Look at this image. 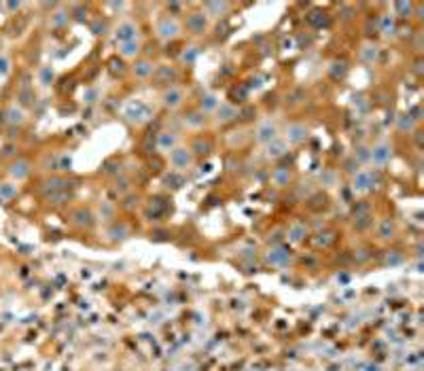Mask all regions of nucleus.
I'll use <instances>...</instances> for the list:
<instances>
[{"instance_id":"f257e3e1","label":"nucleus","mask_w":424,"mask_h":371,"mask_svg":"<svg viewBox=\"0 0 424 371\" xmlns=\"http://www.w3.org/2000/svg\"><path fill=\"white\" fill-rule=\"evenodd\" d=\"M382 182L380 170H357L352 174V189L357 193H367L371 189H378Z\"/></svg>"},{"instance_id":"f03ea898","label":"nucleus","mask_w":424,"mask_h":371,"mask_svg":"<svg viewBox=\"0 0 424 371\" xmlns=\"http://www.w3.org/2000/svg\"><path fill=\"white\" fill-rule=\"evenodd\" d=\"M390 159H392V147L388 145V142H378V145H373L369 149V161L375 168H382V166L390 164Z\"/></svg>"},{"instance_id":"7ed1b4c3","label":"nucleus","mask_w":424,"mask_h":371,"mask_svg":"<svg viewBox=\"0 0 424 371\" xmlns=\"http://www.w3.org/2000/svg\"><path fill=\"white\" fill-rule=\"evenodd\" d=\"M274 138H278V127H276V123H274L272 119L261 121V123L257 125V130H254V140H257L259 145L265 147V145H270Z\"/></svg>"},{"instance_id":"20e7f679","label":"nucleus","mask_w":424,"mask_h":371,"mask_svg":"<svg viewBox=\"0 0 424 371\" xmlns=\"http://www.w3.org/2000/svg\"><path fill=\"white\" fill-rule=\"evenodd\" d=\"M182 102H185V91H182L180 87H176V85H170V87L161 94V104H163L168 110H176V108H180Z\"/></svg>"},{"instance_id":"39448f33","label":"nucleus","mask_w":424,"mask_h":371,"mask_svg":"<svg viewBox=\"0 0 424 371\" xmlns=\"http://www.w3.org/2000/svg\"><path fill=\"white\" fill-rule=\"evenodd\" d=\"M308 136H310V130L305 123H289L285 130L287 145H301V142L308 140Z\"/></svg>"},{"instance_id":"423d86ee","label":"nucleus","mask_w":424,"mask_h":371,"mask_svg":"<svg viewBox=\"0 0 424 371\" xmlns=\"http://www.w3.org/2000/svg\"><path fill=\"white\" fill-rule=\"evenodd\" d=\"M170 164L174 170H187L193 164V153L187 147H176L174 151H170Z\"/></svg>"},{"instance_id":"0eeeda50","label":"nucleus","mask_w":424,"mask_h":371,"mask_svg":"<svg viewBox=\"0 0 424 371\" xmlns=\"http://www.w3.org/2000/svg\"><path fill=\"white\" fill-rule=\"evenodd\" d=\"M180 34V24L174 17H163L157 21V36L161 40H174Z\"/></svg>"},{"instance_id":"6e6552de","label":"nucleus","mask_w":424,"mask_h":371,"mask_svg":"<svg viewBox=\"0 0 424 371\" xmlns=\"http://www.w3.org/2000/svg\"><path fill=\"white\" fill-rule=\"evenodd\" d=\"M185 26H187V30L191 34H204L206 28H208V15L204 11H191L187 15Z\"/></svg>"},{"instance_id":"1a4fd4ad","label":"nucleus","mask_w":424,"mask_h":371,"mask_svg":"<svg viewBox=\"0 0 424 371\" xmlns=\"http://www.w3.org/2000/svg\"><path fill=\"white\" fill-rule=\"evenodd\" d=\"M115 38H117L119 45H123V42L138 40V26L134 21H121L115 28Z\"/></svg>"},{"instance_id":"9d476101","label":"nucleus","mask_w":424,"mask_h":371,"mask_svg":"<svg viewBox=\"0 0 424 371\" xmlns=\"http://www.w3.org/2000/svg\"><path fill=\"white\" fill-rule=\"evenodd\" d=\"M265 261H267V265L282 267V265H287V263L291 261V250H287L285 246L276 244V246L270 248V252L265 254Z\"/></svg>"},{"instance_id":"9b49d317","label":"nucleus","mask_w":424,"mask_h":371,"mask_svg":"<svg viewBox=\"0 0 424 371\" xmlns=\"http://www.w3.org/2000/svg\"><path fill=\"white\" fill-rule=\"evenodd\" d=\"M70 219H73V225L81 227V229H91L93 223H96L93 212L89 208H77V210H73Z\"/></svg>"},{"instance_id":"f8f14e48","label":"nucleus","mask_w":424,"mask_h":371,"mask_svg":"<svg viewBox=\"0 0 424 371\" xmlns=\"http://www.w3.org/2000/svg\"><path fill=\"white\" fill-rule=\"evenodd\" d=\"M289 151V145L285 138H274L270 145H265V157L267 159H280V157H285Z\"/></svg>"},{"instance_id":"ddd939ff","label":"nucleus","mask_w":424,"mask_h":371,"mask_svg":"<svg viewBox=\"0 0 424 371\" xmlns=\"http://www.w3.org/2000/svg\"><path fill=\"white\" fill-rule=\"evenodd\" d=\"M125 117L130 119L132 123H145L149 119V108L143 102L130 104V106H127V110H125Z\"/></svg>"},{"instance_id":"4468645a","label":"nucleus","mask_w":424,"mask_h":371,"mask_svg":"<svg viewBox=\"0 0 424 371\" xmlns=\"http://www.w3.org/2000/svg\"><path fill=\"white\" fill-rule=\"evenodd\" d=\"M375 234H378L380 240H384V242H388V240H392V238H397V223H394L392 219H382V221L378 223Z\"/></svg>"},{"instance_id":"2eb2a0df","label":"nucleus","mask_w":424,"mask_h":371,"mask_svg":"<svg viewBox=\"0 0 424 371\" xmlns=\"http://www.w3.org/2000/svg\"><path fill=\"white\" fill-rule=\"evenodd\" d=\"M305 204H308V208L312 210V212H322V210H327L331 206L327 193H312V195L305 199Z\"/></svg>"},{"instance_id":"dca6fc26","label":"nucleus","mask_w":424,"mask_h":371,"mask_svg":"<svg viewBox=\"0 0 424 371\" xmlns=\"http://www.w3.org/2000/svg\"><path fill=\"white\" fill-rule=\"evenodd\" d=\"M153 79L157 81V83H174L178 79V73H176V68L174 66H157L155 68V73H153Z\"/></svg>"},{"instance_id":"f3484780","label":"nucleus","mask_w":424,"mask_h":371,"mask_svg":"<svg viewBox=\"0 0 424 371\" xmlns=\"http://www.w3.org/2000/svg\"><path fill=\"white\" fill-rule=\"evenodd\" d=\"M291 178H293V172L289 166H278L272 170V182L276 187H287V184H291Z\"/></svg>"},{"instance_id":"a211bd4d","label":"nucleus","mask_w":424,"mask_h":371,"mask_svg":"<svg viewBox=\"0 0 424 371\" xmlns=\"http://www.w3.org/2000/svg\"><path fill=\"white\" fill-rule=\"evenodd\" d=\"M215 112H217V121L219 123H231L233 119H238V108L233 104H229V102H221Z\"/></svg>"},{"instance_id":"6ab92c4d","label":"nucleus","mask_w":424,"mask_h":371,"mask_svg":"<svg viewBox=\"0 0 424 371\" xmlns=\"http://www.w3.org/2000/svg\"><path fill=\"white\" fill-rule=\"evenodd\" d=\"M178 147V136L174 132H161L157 134V149L163 153H170Z\"/></svg>"},{"instance_id":"aec40b11","label":"nucleus","mask_w":424,"mask_h":371,"mask_svg":"<svg viewBox=\"0 0 424 371\" xmlns=\"http://www.w3.org/2000/svg\"><path fill=\"white\" fill-rule=\"evenodd\" d=\"M189 151L193 153V157H206L212 153V142H210V138H204V136L193 138Z\"/></svg>"},{"instance_id":"412c9836","label":"nucleus","mask_w":424,"mask_h":371,"mask_svg":"<svg viewBox=\"0 0 424 371\" xmlns=\"http://www.w3.org/2000/svg\"><path fill=\"white\" fill-rule=\"evenodd\" d=\"M378 30L384 34V36H394V34H397V19H394V15H390V13L380 15Z\"/></svg>"},{"instance_id":"4be33fe9","label":"nucleus","mask_w":424,"mask_h":371,"mask_svg":"<svg viewBox=\"0 0 424 371\" xmlns=\"http://www.w3.org/2000/svg\"><path fill=\"white\" fill-rule=\"evenodd\" d=\"M219 104H221L219 96H217V94H212V91H206V94H202V98H200V108H197V110H202L204 115H208V112H215V110L219 108Z\"/></svg>"},{"instance_id":"5701e85b","label":"nucleus","mask_w":424,"mask_h":371,"mask_svg":"<svg viewBox=\"0 0 424 371\" xmlns=\"http://www.w3.org/2000/svg\"><path fill=\"white\" fill-rule=\"evenodd\" d=\"M206 15L210 17H221L225 15V13L229 11V3H221V0H208V3H204V9H202Z\"/></svg>"},{"instance_id":"b1692460","label":"nucleus","mask_w":424,"mask_h":371,"mask_svg":"<svg viewBox=\"0 0 424 371\" xmlns=\"http://www.w3.org/2000/svg\"><path fill=\"white\" fill-rule=\"evenodd\" d=\"M308 236V227L303 223H293L289 229H287V240L291 242V244H299V242H303Z\"/></svg>"},{"instance_id":"393cba45","label":"nucleus","mask_w":424,"mask_h":371,"mask_svg":"<svg viewBox=\"0 0 424 371\" xmlns=\"http://www.w3.org/2000/svg\"><path fill=\"white\" fill-rule=\"evenodd\" d=\"M182 123H185L189 130H202V127L206 125V115L202 110H191L182 117Z\"/></svg>"},{"instance_id":"a878e982","label":"nucleus","mask_w":424,"mask_h":371,"mask_svg":"<svg viewBox=\"0 0 424 371\" xmlns=\"http://www.w3.org/2000/svg\"><path fill=\"white\" fill-rule=\"evenodd\" d=\"M414 11H416V3H407V0H399L394 3V19H409L414 17Z\"/></svg>"},{"instance_id":"bb28decb","label":"nucleus","mask_w":424,"mask_h":371,"mask_svg":"<svg viewBox=\"0 0 424 371\" xmlns=\"http://www.w3.org/2000/svg\"><path fill=\"white\" fill-rule=\"evenodd\" d=\"M132 73L138 77V79H149L153 77L155 73V66L151 60H136V64L132 66Z\"/></svg>"},{"instance_id":"cd10ccee","label":"nucleus","mask_w":424,"mask_h":371,"mask_svg":"<svg viewBox=\"0 0 424 371\" xmlns=\"http://www.w3.org/2000/svg\"><path fill=\"white\" fill-rule=\"evenodd\" d=\"M9 174L13 178H17V180H23L28 174H30V161H26V159H17L15 164H11L9 168Z\"/></svg>"},{"instance_id":"c85d7f7f","label":"nucleus","mask_w":424,"mask_h":371,"mask_svg":"<svg viewBox=\"0 0 424 371\" xmlns=\"http://www.w3.org/2000/svg\"><path fill=\"white\" fill-rule=\"evenodd\" d=\"M373 225V215L371 212H359L355 217V229L357 231H367Z\"/></svg>"},{"instance_id":"c756f323","label":"nucleus","mask_w":424,"mask_h":371,"mask_svg":"<svg viewBox=\"0 0 424 371\" xmlns=\"http://www.w3.org/2000/svg\"><path fill=\"white\" fill-rule=\"evenodd\" d=\"M108 236H110V240L121 242V240H125L127 236H130V227H127L125 223H112V227L108 229Z\"/></svg>"},{"instance_id":"7c9ffc66","label":"nucleus","mask_w":424,"mask_h":371,"mask_svg":"<svg viewBox=\"0 0 424 371\" xmlns=\"http://www.w3.org/2000/svg\"><path fill=\"white\" fill-rule=\"evenodd\" d=\"M138 53H140V42L138 40L123 42V45H119V55H121V58H136Z\"/></svg>"},{"instance_id":"2f4dec72","label":"nucleus","mask_w":424,"mask_h":371,"mask_svg":"<svg viewBox=\"0 0 424 371\" xmlns=\"http://www.w3.org/2000/svg\"><path fill=\"white\" fill-rule=\"evenodd\" d=\"M329 75H331L333 79H344V77L348 75V64H346L344 60H335V62H331V66H329Z\"/></svg>"},{"instance_id":"473e14b6","label":"nucleus","mask_w":424,"mask_h":371,"mask_svg":"<svg viewBox=\"0 0 424 371\" xmlns=\"http://www.w3.org/2000/svg\"><path fill=\"white\" fill-rule=\"evenodd\" d=\"M416 125H418V123H416L412 117H409L407 112H403V115L397 117V130L403 132V134H405V132H414V130H416Z\"/></svg>"},{"instance_id":"72a5a7b5","label":"nucleus","mask_w":424,"mask_h":371,"mask_svg":"<svg viewBox=\"0 0 424 371\" xmlns=\"http://www.w3.org/2000/svg\"><path fill=\"white\" fill-rule=\"evenodd\" d=\"M378 53H380V49H378L375 45H365V47L361 49V60H363L365 64H373V62L378 60Z\"/></svg>"},{"instance_id":"f704fd0d","label":"nucleus","mask_w":424,"mask_h":371,"mask_svg":"<svg viewBox=\"0 0 424 371\" xmlns=\"http://www.w3.org/2000/svg\"><path fill=\"white\" fill-rule=\"evenodd\" d=\"M333 240H335V231H320L316 238H314V244L316 246H322V248H327L333 244Z\"/></svg>"},{"instance_id":"c9c22d12","label":"nucleus","mask_w":424,"mask_h":371,"mask_svg":"<svg viewBox=\"0 0 424 371\" xmlns=\"http://www.w3.org/2000/svg\"><path fill=\"white\" fill-rule=\"evenodd\" d=\"M403 259H405V257H403L401 250H390V252L384 254V263H386V265H401Z\"/></svg>"},{"instance_id":"e433bc0d","label":"nucleus","mask_w":424,"mask_h":371,"mask_svg":"<svg viewBox=\"0 0 424 371\" xmlns=\"http://www.w3.org/2000/svg\"><path fill=\"white\" fill-rule=\"evenodd\" d=\"M70 19V13L68 11H58V13H53V17H51V26L53 28H62L66 26Z\"/></svg>"},{"instance_id":"4c0bfd02","label":"nucleus","mask_w":424,"mask_h":371,"mask_svg":"<svg viewBox=\"0 0 424 371\" xmlns=\"http://www.w3.org/2000/svg\"><path fill=\"white\" fill-rule=\"evenodd\" d=\"M320 182L324 184V187H333V184L337 182L335 170H322V172H320Z\"/></svg>"},{"instance_id":"58836bf2","label":"nucleus","mask_w":424,"mask_h":371,"mask_svg":"<svg viewBox=\"0 0 424 371\" xmlns=\"http://www.w3.org/2000/svg\"><path fill=\"white\" fill-rule=\"evenodd\" d=\"M197 55H200V49L197 47H187L185 51H182V55H180V60L185 62V64H195V60H197Z\"/></svg>"},{"instance_id":"ea45409f","label":"nucleus","mask_w":424,"mask_h":371,"mask_svg":"<svg viewBox=\"0 0 424 371\" xmlns=\"http://www.w3.org/2000/svg\"><path fill=\"white\" fill-rule=\"evenodd\" d=\"M47 199L51 204H62V202H68L70 199V193L66 191H53V193H47Z\"/></svg>"},{"instance_id":"a19ab883","label":"nucleus","mask_w":424,"mask_h":371,"mask_svg":"<svg viewBox=\"0 0 424 371\" xmlns=\"http://www.w3.org/2000/svg\"><path fill=\"white\" fill-rule=\"evenodd\" d=\"M355 161H357V164L369 161V149H367L365 145H359V147L355 149Z\"/></svg>"},{"instance_id":"79ce46f5","label":"nucleus","mask_w":424,"mask_h":371,"mask_svg":"<svg viewBox=\"0 0 424 371\" xmlns=\"http://www.w3.org/2000/svg\"><path fill=\"white\" fill-rule=\"evenodd\" d=\"M17 195L15 184H0V199H11Z\"/></svg>"},{"instance_id":"37998d69","label":"nucleus","mask_w":424,"mask_h":371,"mask_svg":"<svg viewBox=\"0 0 424 371\" xmlns=\"http://www.w3.org/2000/svg\"><path fill=\"white\" fill-rule=\"evenodd\" d=\"M7 115H9V121H11V123H23V119H26V117H23V110H21V108H15V106L9 108V110H7Z\"/></svg>"},{"instance_id":"c03bdc74","label":"nucleus","mask_w":424,"mask_h":371,"mask_svg":"<svg viewBox=\"0 0 424 371\" xmlns=\"http://www.w3.org/2000/svg\"><path fill=\"white\" fill-rule=\"evenodd\" d=\"M115 189H117L121 195H125L127 191H130V178H127V176H119V178L115 180Z\"/></svg>"},{"instance_id":"a18cd8bd","label":"nucleus","mask_w":424,"mask_h":371,"mask_svg":"<svg viewBox=\"0 0 424 371\" xmlns=\"http://www.w3.org/2000/svg\"><path fill=\"white\" fill-rule=\"evenodd\" d=\"M324 19H327V17H324V13H320V11H314L312 15L308 17V21L312 24V26H316V28H320V26L324 24Z\"/></svg>"},{"instance_id":"49530a36","label":"nucleus","mask_w":424,"mask_h":371,"mask_svg":"<svg viewBox=\"0 0 424 371\" xmlns=\"http://www.w3.org/2000/svg\"><path fill=\"white\" fill-rule=\"evenodd\" d=\"M53 77H55V73H53V68H49V66H45L40 70V81H42V85H49L51 81H53Z\"/></svg>"},{"instance_id":"de8ad7c7","label":"nucleus","mask_w":424,"mask_h":371,"mask_svg":"<svg viewBox=\"0 0 424 371\" xmlns=\"http://www.w3.org/2000/svg\"><path fill=\"white\" fill-rule=\"evenodd\" d=\"M98 98H100V91H98L96 87H91V89H87V91L83 94V100H85V104H93Z\"/></svg>"},{"instance_id":"09e8293b","label":"nucleus","mask_w":424,"mask_h":371,"mask_svg":"<svg viewBox=\"0 0 424 371\" xmlns=\"http://www.w3.org/2000/svg\"><path fill=\"white\" fill-rule=\"evenodd\" d=\"M100 215H102V219H112V217H115V206L108 204V202H102Z\"/></svg>"},{"instance_id":"8fccbe9b","label":"nucleus","mask_w":424,"mask_h":371,"mask_svg":"<svg viewBox=\"0 0 424 371\" xmlns=\"http://www.w3.org/2000/svg\"><path fill=\"white\" fill-rule=\"evenodd\" d=\"M407 115H409V117H412V119H414V121L418 123V121L422 119V106H420V104L412 106V108H409V110H407Z\"/></svg>"},{"instance_id":"3c124183","label":"nucleus","mask_w":424,"mask_h":371,"mask_svg":"<svg viewBox=\"0 0 424 371\" xmlns=\"http://www.w3.org/2000/svg\"><path fill=\"white\" fill-rule=\"evenodd\" d=\"M104 30H106V24H104L102 19H96V21L91 24V32H93V34H104Z\"/></svg>"},{"instance_id":"603ef678","label":"nucleus","mask_w":424,"mask_h":371,"mask_svg":"<svg viewBox=\"0 0 424 371\" xmlns=\"http://www.w3.org/2000/svg\"><path fill=\"white\" fill-rule=\"evenodd\" d=\"M117 168H121L117 161H106V164H104V170H102V172H104V174H117V172H119Z\"/></svg>"},{"instance_id":"864d4df0","label":"nucleus","mask_w":424,"mask_h":371,"mask_svg":"<svg viewBox=\"0 0 424 371\" xmlns=\"http://www.w3.org/2000/svg\"><path fill=\"white\" fill-rule=\"evenodd\" d=\"M121 206H123L125 210H132V208H136V206H138V197H134V195H127V197H125V202H123Z\"/></svg>"},{"instance_id":"5fc2aeb1","label":"nucleus","mask_w":424,"mask_h":371,"mask_svg":"<svg viewBox=\"0 0 424 371\" xmlns=\"http://www.w3.org/2000/svg\"><path fill=\"white\" fill-rule=\"evenodd\" d=\"M9 73V60L5 58V55H0V75H7Z\"/></svg>"},{"instance_id":"6e6d98bb","label":"nucleus","mask_w":424,"mask_h":371,"mask_svg":"<svg viewBox=\"0 0 424 371\" xmlns=\"http://www.w3.org/2000/svg\"><path fill=\"white\" fill-rule=\"evenodd\" d=\"M414 73H416L418 77L422 75V58H418V60H416V64H414Z\"/></svg>"},{"instance_id":"4d7b16f0","label":"nucleus","mask_w":424,"mask_h":371,"mask_svg":"<svg viewBox=\"0 0 424 371\" xmlns=\"http://www.w3.org/2000/svg\"><path fill=\"white\" fill-rule=\"evenodd\" d=\"M77 19H79V21H85V19H87V11H83V9H81V11L77 13Z\"/></svg>"},{"instance_id":"13d9d810","label":"nucleus","mask_w":424,"mask_h":371,"mask_svg":"<svg viewBox=\"0 0 424 371\" xmlns=\"http://www.w3.org/2000/svg\"><path fill=\"white\" fill-rule=\"evenodd\" d=\"M168 9H172V11H180V9H182V5H180V3H172V5H168Z\"/></svg>"},{"instance_id":"bf43d9fd","label":"nucleus","mask_w":424,"mask_h":371,"mask_svg":"<svg viewBox=\"0 0 424 371\" xmlns=\"http://www.w3.org/2000/svg\"><path fill=\"white\" fill-rule=\"evenodd\" d=\"M3 151H5V155H13V151H15V147H13V145H7Z\"/></svg>"},{"instance_id":"052dcab7","label":"nucleus","mask_w":424,"mask_h":371,"mask_svg":"<svg viewBox=\"0 0 424 371\" xmlns=\"http://www.w3.org/2000/svg\"><path fill=\"white\" fill-rule=\"evenodd\" d=\"M416 145L422 147V134H420V132H416Z\"/></svg>"},{"instance_id":"680f3d73","label":"nucleus","mask_w":424,"mask_h":371,"mask_svg":"<svg viewBox=\"0 0 424 371\" xmlns=\"http://www.w3.org/2000/svg\"><path fill=\"white\" fill-rule=\"evenodd\" d=\"M7 7H9V9H11V11H15V9H19V5H17V3H9V5H7Z\"/></svg>"}]
</instances>
